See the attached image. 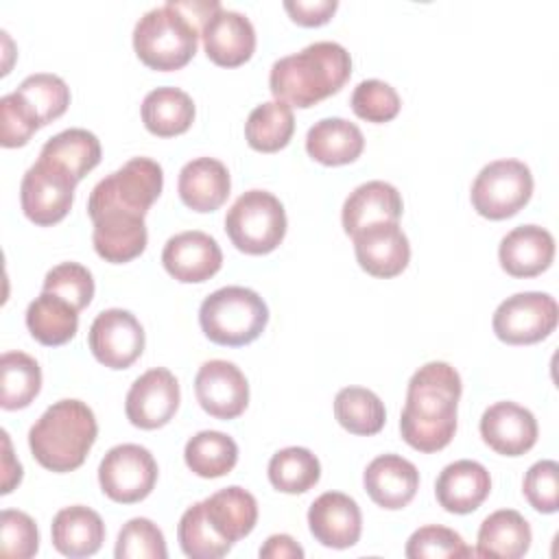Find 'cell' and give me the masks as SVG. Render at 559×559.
<instances>
[{"label": "cell", "instance_id": "obj_1", "mask_svg": "<svg viewBox=\"0 0 559 559\" xmlns=\"http://www.w3.org/2000/svg\"><path fill=\"white\" fill-rule=\"evenodd\" d=\"M461 391V376L452 365L432 360L419 367L408 380L400 415L402 439L417 452L443 450L456 432Z\"/></svg>", "mask_w": 559, "mask_h": 559}, {"label": "cell", "instance_id": "obj_2", "mask_svg": "<svg viewBox=\"0 0 559 559\" xmlns=\"http://www.w3.org/2000/svg\"><path fill=\"white\" fill-rule=\"evenodd\" d=\"M221 9L216 0H168L146 11L133 28V48L153 70L183 68L197 52L205 22Z\"/></svg>", "mask_w": 559, "mask_h": 559}, {"label": "cell", "instance_id": "obj_3", "mask_svg": "<svg viewBox=\"0 0 559 559\" xmlns=\"http://www.w3.org/2000/svg\"><path fill=\"white\" fill-rule=\"evenodd\" d=\"M352 74V57L336 41H314L271 66L269 87L275 100L312 107L336 94Z\"/></svg>", "mask_w": 559, "mask_h": 559}, {"label": "cell", "instance_id": "obj_4", "mask_svg": "<svg viewBox=\"0 0 559 559\" xmlns=\"http://www.w3.org/2000/svg\"><path fill=\"white\" fill-rule=\"evenodd\" d=\"M98 435L94 411L81 400H59L28 430L35 461L50 472H72L83 465Z\"/></svg>", "mask_w": 559, "mask_h": 559}, {"label": "cell", "instance_id": "obj_5", "mask_svg": "<svg viewBox=\"0 0 559 559\" xmlns=\"http://www.w3.org/2000/svg\"><path fill=\"white\" fill-rule=\"evenodd\" d=\"M203 334L225 347L253 343L269 323L264 299L245 286H223L207 295L199 308Z\"/></svg>", "mask_w": 559, "mask_h": 559}, {"label": "cell", "instance_id": "obj_6", "mask_svg": "<svg viewBox=\"0 0 559 559\" xmlns=\"http://www.w3.org/2000/svg\"><path fill=\"white\" fill-rule=\"evenodd\" d=\"M162 166L151 157H133L94 186L87 199V214L96 218L107 212H124L144 218L162 194Z\"/></svg>", "mask_w": 559, "mask_h": 559}, {"label": "cell", "instance_id": "obj_7", "mask_svg": "<svg viewBox=\"0 0 559 559\" xmlns=\"http://www.w3.org/2000/svg\"><path fill=\"white\" fill-rule=\"evenodd\" d=\"M225 231L249 255L271 253L286 236L284 205L266 190H247L227 210Z\"/></svg>", "mask_w": 559, "mask_h": 559}, {"label": "cell", "instance_id": "obj_8", "mask_svg": "<svg viewBox=\"0 0 559 559\" xmlns=\"http://www.w3.org/2000/svg\"><path fill=\"white\" fill-rule=\"evenodd\" d=\"M533 194L531 168L520 159H496L483 166L472 183L474 210L489 218L502 221L518 214Z\"/></svg>", "mask_w": 559, "mask_h": 559}, {"label": "cell", "instance_id": "obj_9", "mask_svg": "<svg viewBox=\"0 0 559 559\" xmlns=\"http://www.w3.org/2000/svg\"><path fill=\"white\" fill-rule=\"evenodd\" d=\"M559 319V308L548 293H515L493 312V334L509 345H533L544 341Z\"/></svg>", "mask_w": 559, "mask_h": 559}, {"label": "cell", "instance_id": "obj_10", "mask_svg": "<svg viewBox=\"0 0 559 559\" xmlns=\"http://www.w3.org/2000/svg\"><path fill=\"white\" fill-rule=\"evenodd\" d=\"M98 483L103 493L114 502L133 504L153 491L157 483V463L144 445H114L98 465Z\"/></svg>", "mask_w": 559, "mask_h": 559}, {"label": "cell", "instance_id": "obj_11", "mask_svg": "<svg viewBox=\"0 0 559 559\" xmlns=\"http://www.w3.org/2000/svg\"><path fill=\"white\" fill-rule=\"evenodd\" d=\"M76 181L63 168L37 159L22 177L20 201L28 221L35 225H55L72 207Z\"/></svg>", "mask_w": 559, "mask_h": 559}, {"label": "cell", "instance_id": "obj_12", "mask_svg": "<svg viewBox=\"0 0 559 559\" xmlns=\"http://www.w3.org/2000/svg\"><path fill=\"white\" fill-rule=\"evenodd\" d=\"M87 343L100 365L127 369L144 352V330L129 310L109 308L98 312L92 321Z\"/></svg>", "mask_w": 559, "mask_h": 559}, {"label": "cell", "instance_id": "obj_13", "mask_svg": "<svg viewBox=\"0 0 559 559\" xmlns=\"http://www.w3.org/2000/svg\"><path fill=\"white\" fill-rule=\"evenodd\" d=\"M179 397V382L166 367L148 369L131 384L127 393V419L142 430L162 428L177 413Z\"/></svg>", "mask_w": 559, "mask_h": 559}, {"label": "cell", "instance_id": "obj_14", "mask_svg": "<svg viewBox=\"0 0 559 559\" xmlns=\"http://www.w3.org/2000/svg\"><path fill=\"white\" fill-rule=\"evenodd\" d=\"M194 393L201 408L216 419H234L249 404V384L240 367L229 360H207L194 376Z\"/></svg>", "mask_w": 559, "mask_h": 559}, {"label": "cell", "instance_id": "obj_15", "mask_svg": "<svg viewBox=\"0 0 559 559\" xmlns=\"http://www.w3.org/2000/svg\"><path fill=\"white\" fill-rule=\"evenodd\" d=\"M162 264L177 282L199 284L218 273L223 264V251L210 234L190 229L166 240Z\"/></svg>", "mask_w": 559, "mask_h": 559}, {"label": "cell", "instance_id": "obj_16", "mask_svg": "<svg viewBox=\"0 0 559 559\" xmlns=\"http://www.w3.org/2000/svg\"><path fill=\"white\" fill-rule=\"evenodd\" d=\"M354 238V253L362 271L373 277H395L411 260V245L397 223H373Z\"/></svg>", "mask_w": 559, "mask_h": 559}, {"label": "cell", "instance_id": "obj_17", "mask_svg": "<svg viewBox=\"0 0 559 559\" xmlns=\"http://www.w3.org/2000/svg\"><path fill=\"white\" fill-rule=\"evenodd\" d=\"M312 537L328 548H349L360 539L362 515L354 498L341 491L321 493L308 509Z\"/></svg>", "mask_w": 559, "mask_h": 559}, {"label": "cell", "instance_id": "obj_18", "mask_svg": "<svg viewBox=\"0 0 559 559\" xmlns=\"http://www.w3.org/2000/svg\"><path fill=\"white\" fill-rule=\"evenodd\" d=\"M480 437L498 454L520 456L537 441V419L515 402H496L480 417Z\"/></svg>", "mask_w": 559, "mask_h": 559}, {"label": "cell", "instance_id": "obj_19", "mask_svg": "<svg viewBox=\"0 0 559 559\" xmlns=\"http://www.w3.org/2000/svg\"><path fill=\"white\" fill-rule=\"evenodd\" d=\"M205 55L223 68H236L251 59L255 50V28L251 20L231 9H218L201 31Z\"/></svg>", "mask_w": 559, "mask_h": 559}, {"label": "cell", "instance_id": "obj_20", "mask_svg": "<svg viewBox=\"0 0 559 559\" xmlns=\"http://www.w3.org/2000/svg\"><path fill=\"white\" fill-rule=\"evenodd\" d=\"M362 485L378 507L395 511L404 509L415 498L419 489V472L400 454H380L367 465Z\"/></svg>", "mask_w": 559, "mask_h": 559}, {"label": "cell", "instance_id": "obj_21", "mask_svg": "<svg viewBox=\"0 0 559 559\" xmlns=\"http://www.w3.org/2000/svg\"><path fill=\"white\" fill-rule=\"evenodd\" d=\"M491 491V478L478 461L461 459L445 465L435 483L437 502L450 513L476 511Z\"/></svg>", "mask_w": 559, "mask_h": 559}, {"label": "cell", "instance_id": "obj_22", "mask_svg": "<svg viewBox=\"0 0 559 559\" xmlns=\"http://www.w3.org/2000/svg\"><path fill=\"white\" fill-rule=\"evenodd\" d=\"M498 258L509 275L535 277L550 266L555 258V238L539 225H520L500 240Z\"/></svg>", "mask_w": 559, "mask_h": 559}, {"label": "cell", "instance_id": "obj_23", "mask_svg": "<svg viewBox=\"0 0 559 559\" xmlns=\"http://www.w3.org/2000/svg\"><path fill=\"white\" fill-rule=\"evenodd\" d=\"M404 203L395 186L373 179L367 183H360L349 192V197L343 203V229L347 236L358 234L362 227L373 223H397L402 216Z\"/></svg>", "mask_w": 559, "mask_h": 559}, {"label": "cell", "instance_id": "obj_24", "mask_svg": "<svg viewBox=\"0 0 559 559\" xmlns=\"http://www.w3.org/2000/svg\"><path fill=\"white\" fill-rule=\"evenodd\" d=\"M92 242L96 253L114 264L129 262L146 249V225L142 216L124 212H107L92 218Z\"/></svg>", "mask_w": 559, "mask_h": 559}, {"label": "cell", "instance_id": "obj_25", "mask_svg": "<svg viewBox=\"0 0 559 559\" xmlns=\"http://www.w3.org/2000/svg\"><path fill=\"white\" fill-rule=\"evenodd\" d=\"M231 179L223 162L214 157H197L188 162L177 181L181 201L194 212H214L229 197Z\"/></svg>", "mask_w": 559, "mask_h": 559}, {"label": "cell", "instance_id": "obj_26", "mask_svg": "<svg viewBox=\"0 0 559 559\" xmlns=\"http://www.w3.org/2000/svg\"><path fill=\"white\" fill-rule=\"evenodd\" d=\"M212 531L229 544L247 537L258 522V502L247 489L231 485L201 500Z\"/></svg>", "mask_w": 559, "mask_h": 559}, {"label": "cell", "instance_id": "obj_27", "mask_svg": "<svg viewBox=\"0 0 559 559\" xmlns=\"http://www.w3.org/2000/svg\"><path fill=\"white\" fill-rule=\"evenodd\" d=\"M52 546L72 559L90 557L100 550L105 542V524L100 515L83 504L61 509L50 526Z\"/></svg>", "mask_w": 559, "mask_h": 559}, {"label": "cell", "instance_id": "obj_28", "mask_svg": "<svg viewBox=\"0 0 559 559\" xmlns=\"http://www.w3.org/2000/svg\"><path fill=\"white\" fill-rule=\"evenodd\" d=\"M365 148L362 131L345 118H323L306 133L308 155L325 166H343L360 157Z\"/></svg>", "mask_w": 559, "mask_h": 559}, {"label": "cell", "instance_id": "obj_29", "mask_svg": "<svg viewBox=\"0 0 559 559\" xmlns=\"http://www.w3.org/2000/svg\"><path fill=\"white\" fill-rule=\"evenodd\" d=\"M531 526L522 513L513 509H500L487 515L478 528V557L520 559L531 548Z\"/></svg>", "mask_w": 559, "mask_h": 559}, {"label": "cell", "instance_id": "obj_30", "mask_svg": "<svg viewBox=\"0 0 559 559\" xmlns=\"http://www.w3.org/2000/svg\"><path fill=\"white\" fill-rule=\"evenodd\" d=\"M79 310L66 299L41 290L26 308V328L31 336L48 347L68 343L79 330Z\"/></svg>", "mask_w": 559, "mask_h": 559}, {"label": "cell", "instance_id": "obj_31", "mask_svg": "<svg viewBox=\"0 0 559 559\" xmlns=\"http://www.w3.org/2000/svg\"><path fill=\"white\" fill-rule=\"evenodd\" d=\"M194 120V103L179 87H157L142 100V122L159 138H173L190 129Z\"/></svg>", "mask_w": 559, "mask_h": 559}, {"label": "cell", "instance_id": "obj_32", "mask_svg": "<svg viewBox=\"0 0 559 559\" xmlns=\"http://www.w3.org/2000/svg\"><path fill=\"white\" fill-rule=\"evenodd\" d=\"M39 159L63 168L79 183L100 162V142L87 129H66L46 140Z\"/></svg>", "mask_w": 559, "mask_h": 559}, {"label": "cell", "instance_id": "obj_33", "mask_svg": "<svg viewBox=\"0 0 559 559\" xmlns=\"http://www.w3.org/2000/svg\"><path fill=\"white\" fill-rule=\"evenodd\" d=\"M293 107L282 100H266L258 105L245 122L247 144L260 153H275L284 148L293 138Z\"/></svg>", "mask_w": 559, "mask_h": 559}, {"label": "cell", "instance_id": "obj_34", "mask_svg": "<svg viewBox=\"0 0 559 559\" xmlns=\"http://www.w3.org/2000/svg\"><path fill=\"white\" fill-rule=\"evenodd\" d=\"M183 459L190 472L201 478H218L234 469L238 461L236 441L218 430H201L188 439Z\"/></svg>", "mask_w": 559, "mask_h": 559}, {"label": "cell", "instance_id": "obj_35", "mask_svg": "<svg viewBox=\"0 0 559 559\" xmlns=\"http://www.w3.org/2000/svg\"><path fill=\"white\" fill-rule=\"evenodd\" d=\"M41 389V369L24 352H4L0 358V406L4 411L26 408Z\"/></svg>", "mask_w": 559, "mask_h": 559}, {"label": "cell", "instance_id": "obj_36", "mask_svg": "<svg viewBox=\"0 0 559 559\" xmlns=\"http://www.w3.org/2000/svg\"><path fill=\"white\" fill-rule=\"evenodd\" d=\"M334 417L352 435H376L386 421L382 400L365 386H345L334 397Z\"/></svg>", "mask_w": 559, "mask_h": 559}, {"label": "cell", "instance_id": "obj_37", "mask_svg": "<svg viewBox=\"0 0 559 559\" xmlns=\"http://www.w3.org/2000/svg\"><path fill=\"white\" fill-rule=\"evenodd\" d=\"M321 478V463L308 448H284L269 461V480L277 491L304 493Z\"/></svg>", "mask_w": 559, "mask_h": 559}, {"label": "cell", "instance_id": "obj_38", "mask_svg": "<svg viewBox=\"0 0 559 559\" xmlns=\"http://www.w3.org/2000/svg\"><path fill=\"white\" fill-rule=\"evenodd\" d=\"M15 92L33 109L39 127L63 116L70 105V87L61 76L50 72H37L26 76Z\"/></svg>", "mask_w": 559, "mask_h": 559}, {"label": "cell", "instance_id": "obj_39", "mask_svg": "<svg viewBox=\"0 0 559 559\" xmlns=\"http://www.w3.org/2000/svg\"><path fill=\"white\" fill-rule=\"evenodd\" d=\"M177 537L183 555L192 559H218V557H225L234 546L212 531V526L203 515L201 502L183 511L177 526Z\"/></svg>", "mask_w": 559, "mask_h": 559}, {"label": "cell", "instance_id": "obj_40", "mask_svg": "<svg viewBox=\"0 0 559 559\" xmlns=\"http://www.w3.org/2000/svg\"><path fill=\"white\" fill-rule=\"evenodd\" d=\"M408 559H443V557H472L476 550H472L463 537L439 524H428L417 528L404 548Z\"/></svg>", "mask_w": 559, "mask_h": 559}, {"label": "cell", "instance_id": "obj_41", "mask_svg": "<svg viewBox=\"0 0 559 559\" xmlns=\"http://www.w3.org/2000/svg\"><path fill=\"white\" fill-rule=\"evenodd\" d=\"M116 559H166L164 533L148 518L129 520L116 542Z\"/></svg>", "mask_w": 559, "mask_h": 559}, {"label": "cell", "instance_id": "obj_42", "mask_svg": "<svg viewBox=\"0 0 559 559\" xmlns=\"http://www.w3.org/2000/svg\"><path fill=\"white\" fill-rule=\"evenodd\" d=\"M349 105L354 114L367 122H389L400 114L402 100L389 83L367 79L354 87Z\"/></svg>", "mask_w": 559, "mask_h": 559}, {"label": "cell", "instance_id": "obj_43", "mask_svg": "<svg viewBox=\"0 0 559 559\" xmlns=\"http://www.w3.org/2000/svg\"><path fill=\"white\" fill-rule=\"evenodd\" d=\"M44 290L66 299L74 310H83L94 297V277L79 262H61L46 273Z\"/></svg>", "mask_w": 559, "mask_h": 559}, {"label": "cell", "instance_id": "obj_44", "mask_svg": "<svg viewBox=\"0 0 559 559\" xmlns=\"http://www.w3.org/2000/svg\"><path fill=\"white\" fill-rule=\"evenodd\" d=\"M37 129L39 122L33 109L17 92L4 94L0 98V144L4 148L24 146Z\"/></svg>", "mask_w": 559, "mask_h": 559}, {"label": "cell", "instance_id": "obj_45", "mask_svg": "<svg viewBox=\"0 0 559 559\" xmlns=\"http://www.w3.org/2000/svg\"><path fill=\"white\" fill-rule=\"evenodd\" d=\"M39 548V533L33 518L24 511L4 509L0 513V550L7 557L28 559Z\"/></svg>", "mask_w": 559, "mask_h": 559}, {"label": "cell", "instance_id": "obj_46", "mask_svg": "<svg viewBox=\"0 0 559 559\" xmlns=\"http://www.w3.org/2000/svg\"><path fill=\"white\" fill-rule=\"evenodd\" d=\"M522 491L528 504L539 513H555L559 509V465L557 461H537L524 474Z\"/></svg>", "mask_w": 559, "mask_h": 559}, {"label": "cell", "instance_id": "obj_47", "mask_svg": "<svg viewBox=\"0 0 559 559\" xmlns=\"http://www.w3.org/2000/svg\"><path fill=\"white\" fill-rule=\"evenodd\" d=\"M284 9L301 26H321L338 9L336 0H286Z\"/></svg>", "mask_w": 559, "mask_h": 559}, {"label": "cell", "instance_id": "obj_48", "mask_svg": "<svg viewBox=\"0 0 559 559\" xmlns=\"http://www.w3.org/2000/svg\"><path fill=\"white\" fill-rule=\"evenodd\" d=\"M262 559H301L304 548L290 537V535H271L262 548H260Z\"/></svg>", "mask_w": 559, "mask_h": 559}, {"label": "cell", "instance_id": "obj_49", "mask_svg": "<svg viewBox=\"0 0 559 559\" xmlns=\"http://www.w3.org/2000/svg\"><path fill=\"white\" fill-rule=\"evenodd\" d=\"M2 445H4V454H2V489L0 491L11 493V489L22 480V465L17 459H13L7 430H2Z\"/></svg>", "mask_w": 559, "mask_h": 559}]
</instances>
